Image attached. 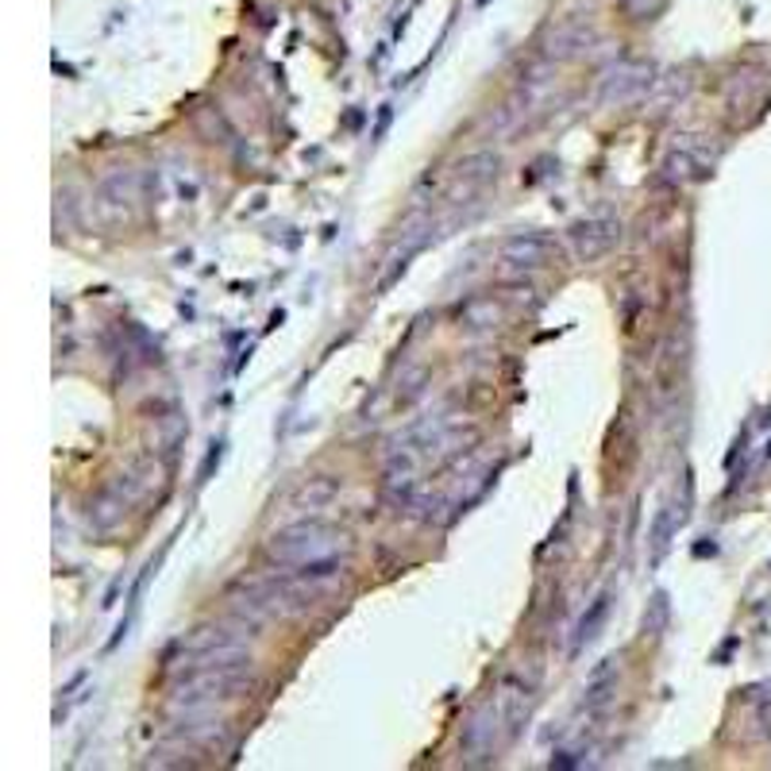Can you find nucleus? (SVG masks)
Here are the masks:
<instances>
[{
    "label": "nucleus",
    "instance_id": "7",
    "mask_svg": "<svg viewBox=\"0 0 771 771\" xmlns=\"http://www.w3.org/2000/svg\"><path fill=\"white\" fill-rule=\"evenodd\" d=\"M606 609H609V598H606V594H601V598L591 606V614H586L583 621H579L575 649H579V644H586V641H591V636H594V629H598V626H601V617H606Z\"/></svg>",
    "mask_w": 771,
    "mask_h": 771
},
{
    "label": "nucleus",
    "instance_id": "8",
    "mask_svg": "<svg viewBox=\"0 0 771 771\" xmlns=\"http://www.w3.org/2000/svg\"><path fill=\"white\" fill-rule=\"evenodd\" d=\"M626 9H633V12H652L659 4V0H621Z\"/></svg>",
    "mask_w": 771,
    "mask_h": 771
},
{
    "label": "nucleus",
    "instance_id": "4",
    "mask_svg": "<svg viewBox=\"0 0 771 771\" xmlns=\"http://www.w3.org/2000/svg\"><path fill=\"white\" fill-rule=\"evenodd\" d=\"M568 240H571V252H575L583 262H591V259H601V255L621 240V224H617V220H606V217L579 220V224L568 227Z\"/></svg>",
    "mask_w": 771,
    "mask_h": 771
},
{
    "label": "nucleus",
    "instance_id": "3",
    "mask_svg": "<svg viewBox=\"0 0 771 771\" xmlns=\"http://www.w3.org/2000/svg\"><path fill=\"white\" fill-rule=\"evenodd\" d=\"M556 255H560L556 240L540 236V232H517V236L502 240V247H498V262H502L505 270H540V267H548Z\"/></svg>",
    "mask_w": 771,
    "mask_h": 771
},
{
    "label": "nucleus",
    "instance_id": "2",
    "mask_svg": "<svg viewBox=\"0 0 771 771\" xmlns=\"http://www.w3.org/2000/svg\"><path fill=\"white\" fill-rule=\"evenodd\" d=\"M247 664H252V659L209 664V667H194V671H182L178 679H174V710L205 714V710L217 706V702L236 699L240 690L247 687Z\"/></svg>",
    "mask_w": 771,
    "mask_h": 771
},
{
    "label": "nucleus",
    "instance_id": "1",
    "mask_svg": "<svg viewBox=\"0 0 771 771\" xmlns=\"http://www.w3.org/2000/svg\"><path fill=\"white\" fill-rule=\"evenodd\" d=\"M340 552H348V533L317 517L293 521L290 528L270 536L267 545V556L274 563H282V568H308V563L340 560Z\"/></svg>",
    "mask_w": 771,
    "mask_h": 771
},
{
    "label": "nucleus",
    "instance_id": "6",
    "mask_svg": "<svg viewBox=\"0 0 771 771\" xmlns=\"http://www.w3.org/2000/svg\"><path fill=\"white\" fill-rule=\"evenodd\" d=\"M649 82H652L649 66H641V62L621 66V70H614L606 82H601V105H614V101H633Z\"/></svg>",
    "mask_w": 771,
    "mask_h": 771
},
{
    "label": "nucleus",
    "instance_id": "5",
    "mask_svg": "<svg viewBox=\"0 0 771 771\" xmlns=\"http://www.w3.org/2000/svg\"><path fill=\"white\" fill-rule=\"evenodd\" d=\"M494 178H498V154H490V151L467 154V159H463V163L452 171V186H447V197H452V201L475 197L479 189H487Z\"/></svg>",
    "mask_w": 771,
    "mask_h": 771
}]
</instances>
